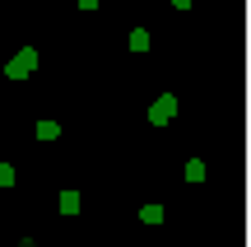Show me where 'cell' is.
<instances>
[{
  "label": "cell",
  "mask_w": 251,
  "mask_h": 247,
  "mask_svg": "<svg viewBox=\"0 0 251 247\" xmlns=\"http://www.w3.org/2000/svg\"><path fill=\"white\" fill-rule=\"evenodd\" d=\"M130 52H149V28H135L130 33Z\"/></svg>",
  "instance_id": "4"
},
{
  "label": "cell",
  "mask_w": 251,
  "mask_h": 247,
  "mask_svg": "<svg viewBox=\"0 0 251 247\" xmlns=\"http://www.w3.org/2000/svg\"><path fill=\"white\" fill-rule=\"evenodd\" d=\"M172 117H177V98H172V93H163V98L149 103V121L153 126H163V121H172Z\"/></svg>",
  "instance_id": "2"
},
{
  "label": "cell",
  "mask_w": 251,
  "mask_h": 247,
  "mask_svg": "<svg viewBox=\"0 0 251 247\" xmlns=\"http://www.w3.org/2000/svg\"><path fill=\"white\" fill-rule=\"evenodd\" d=\"M172 5H177V9H191V5H196V0H172Z\"/></svg>",
  "instance_id": "9"
},
{
  "label": "cell",
  "mask_w": 251,
  "mask_h": 247,
  "mask_svg": "<svg viewBox=\"0 0 251 247\" xmlns=\"http://www.w3.org/2000/svg\"><path fill=\"white\" fill-rule=\"evenodd\" d=\"M19 247H37V243H33V238H24V243H19Z\"/></svg>",
  "instance_id": "11"
},
{
  "label": "cell",
  "mask_w": 251,
  "mask_h": 247,
  "mask_svg": "<svg viewBox=\"0 0 251 247\" xmlns=\"http://www.w3.org/2000/svg\"><path fill=\"white\" fill-rule=\"evenodd\" d=\"M186 182H205V164H200V159L186 164Z\"/></svg>",
  "instance_id": "6"
},
{
  "label": "cell",
  "mask_w": 251,
  "mask_h": 247,
  "mask_svg": "<svg viewBox=\"0 0 251 247\" xmlns=\"http://www.w3.org/2000/svg\"><path fill=\"white\" fill-rule=\"evenodd\" d=\"M0 187H14V164H0Z\"/></svg>",
  "instance_id": "8"
},
{
  "label": "cell",
  "mask_w": 251,
  "mask_h": 247,
  "mask_svg": "<svg viewBox=\"0 0 251 247\" xmlns=\"http://www.w3.org/2000/svg\"><path fill=\"white\" fill-rule=\"evenodd\" d=\"M61 215H79V192H61Z\"/></svg>",
  "instance_id": "3"
},
{
  "label": "cell",
  "mask_w": 251,
  "mask_h": 247,
  "mask_svg": "<svg viewBox=\"0 0 251 247\" xmlns=\"http://www.w3.org/2000/svg\"><path fill=\"white\" fill-rule=\"evenodd\" d=\"M140 220H144V224H163V205H144Z\"/></svg>",
  "instance_id": "7"
},
{
  "label": "cell",
  "mask_w": 251,
  "mask_h": 247,
  "mask_svg": "<svg viewBox=\"0 0 251 247\" xmlns=\"http://www.w3.org/2000/svg\"><path fill=\"white\" fill-rule=\"evenodd\" d=\"M79 9H98V0H79Z\"/></svg>",
  "instance_id": "10"
},
{
  "label": "cell",
  "mask_w": 251,
  "mask_h": 247,
  "mask_svg": "<svg viewBox=\"0 0 251 247\" xmlns=\"http://www.w3.org/2000/svg\"><path fill=\"white\" fill-rule=\"evenodd\" d=\"M33 70H37V52H33V47H24V52H14V61H5L9 80H28Z\"/></svg>",
  "instance_id": "1"
},
{
  "label": "cell",
  "mask_w": 251,
  "mask_h": 247,
  "mask_svg": "<svg viewBox=\"0 0 251 247\" xmlns=\"http://www.w3.org/2000/svg\"><path fill=\"white\" fill-rule=\"evenodd\" d=\"M56 136H61L56 121H37V140H56Z\"/></svg>",
  "instance_id": "5"
}]
</instances>
